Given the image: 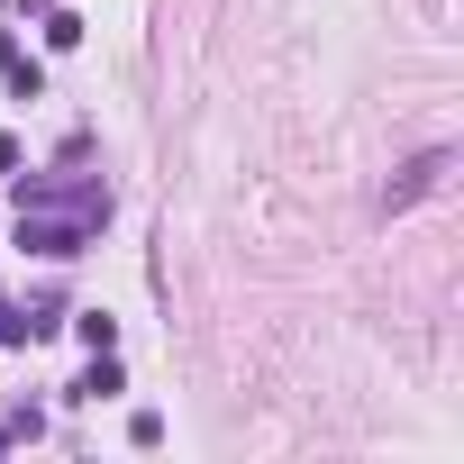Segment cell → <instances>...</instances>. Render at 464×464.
<instances>
[{"label":"cell","mask_w":464,"mask_h":464,"mask_svg":"<svg viewBox=\"0 0 464 464\" xmlns=\"http://www.w3.org/2000/svg\"><path fill=\"white\" fill-rule=\"evenodd\" d=\"M446 164H455L446 146H428V155H410V164H401V182L382 191V209H410V200H428V191L446 182Z\"/></svg>","instance_id":"6da1fadb"},{"label":"cell","mask_w":464,"mask_h":464,"mask_svg":"<svg viewBox=\"0 0 464 464\" xmlns=\"http://www.w3.org/2000/svg\"><path fill=\"white\" fill-rule=\"evenodd\" d=\"M73 328H82V346H92V355H110V346H119V319H110V310H82Z\"/></svg>","instance_id":"7a4b0ae2"},{"label":"cell","mask_w":464,"mask_h":464,"mask_svg":"<svg viewBox=\"0 0 464 464\" xmlns=\"http://www.w3.org/2000/svg\"><path fill=\"white\" fill-rule=\"evenodd\" d=\"M73 401H119V364H110V355H101V364H92V373H82V382H73Z\"/></svg>","instance_id":"3957f363"},{"label":"cell","mask_w":464,"mask_h":464,"mask_svg":"<svg viewBox=\"0 0 464 464\" xmlns=\"http://www.w3.org/2000/svg\"><path fill=\"white\" fill-rule=\"evenodd\" d=\"M0 173H19V137H0Z\"/></svg>","instance_id":"277c9868"}]
</instances>
